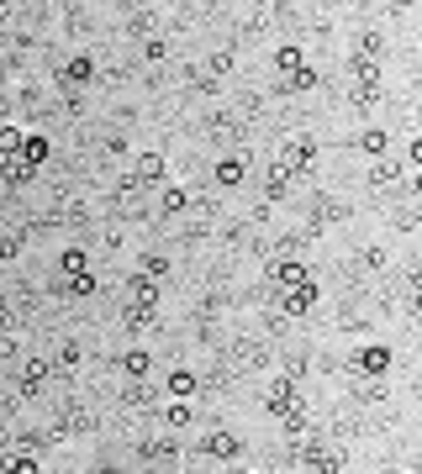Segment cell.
I'll use <instances>...</instances> for the list:
<instances>
[{
	"mask_svg": "<svg viewBox=\"0 0 422 474\" xmlns=\"http://www.w3.org/2000/svg\"><path fill=\"white\" fill-rule=\"evenodd\" d=\"M132 453H138V464L149 474H170L174 459H180V443H174L170 427H164V432H138V438H132Z\"/></svg>",
	"mask_w": 422,
	"mask_h": 474,
	"instance_id": "1",
	"label": "cell"
},
{
	"mask_svg": "<svg viewBox=\"0 0 422 474\" xmlns=\"http://www.w3.org/2000/svg\"><path fill=\"white\" fill-rule=\"evenodd\" d=\"M391 364H396V348H391V343H365V348H354L344 358V375L348 379H386Z\"/></svg>",
	"mask_w": 422,
	"mask_h": 474,
	"instance_id": "2",
	"label": "cell"
},
{
	"mask_svg": "<svg viewBox=\"0 0 422 474\" xmlns=\"http://www.w3.org/2000/svg\"><path fill=\"white\" fill-rule=\"evenodd\" d=\"M274 164L280 169H291V179H312L317 175V137H306V132H291L285 143H280V153H274Z\"/></svg>",
	"mask_w": 422,
	"mask_h": 474,
	"instance_id": "3",
	"label": "cell"
},
{
	"mask_svg": "<svg viewBox=\"0 0 422 474\" xmlns=\"http://www.w3.org/2000/svg\"><path fill=\"white\" fill-rule=\"evenodd\" d=\"M96 85V53H69L58 69H53V90L69 100V96H85Z\"/></svg>",
	"mask_w": 422,
	"mask_h": 474,
	"instance_id": "4",
	"label": "cell"
},
{
	"mask_svg": "<svg viewBox=\"0 0 422 474\" xmlns=\"http://www.w3.org/2000/svg\"><path fill=\"white\" fill-rule=\"evenodd\" d=\"M264 279H270V296H285V290H296V285H306V279H317L312 275V264L306 258H264Z\"/></svg>",
	"mask_w": 422,
	"mask_h": 474,
	"instance_id": "5",
	"label": "cell"
},
{
	"mask_svg": "<svg viewBox=\"0 0 422 474\" xmlns=\"http://www.w3.org/2000/svg\"><path fill=\"white\" fill-rule=\"evenodd\" d=\"M264 411H270L274 422H285V417H291V411H306V400H301V385L291 375H274L270 385H264Z\"/></svg>",
	"mask_w": 422,
	"mask_h": 474,
	"instance_id": "6",
	"label": "cell"
},
{
	"mask_svg": "<svg viewBox=\"0 0 422 474\" xmlns=\"http://www.w3.org/2000/svg\"><path fill=\"white\" fill-rule=\"evenodd\" d=\"M401 179H407L401 158H391V153H386V158H375V164H370L365 185H370V190H375L380 200H396V196H401Z\"/></svg>",
	"mask_w": 422,
	"mask_h": 474,
	"instance_id": "7",
	"label": "cell"
},
{
	"mask_svg": "<svg viewBox=\"0 0 422 474\" xmlns=\"http://www.w3.org/2000/svg\"><path fill=\"white\" fill-rule=\"evenodd\" d=\"M317 300H323V290H317V279H306V285H296V290H285V296H274V306L291 317V322H301V317H312L317 311Z\"/></svg>",
	"mask_w": 422,
	"mask_h": 474,
	"instance_id": "8",
	"label": "cell"
},
{
	"mask_svg": "<svg viewBox=\"0 0 422 474\" xmlns=\"http://www.w3.org/2000/svg\"><path fill=\"white\" fill-rule=\"evenodd\" d=\"M127 175H132L138 185H143V190H149V185H159V179H170V158H164L159 148H149V153H132Z\"/></svg>",
	"mask_w": 422,
	"mask_h": 474,
	"instance_id": "9",
	"label": "cell"
},
{
	"mask_svg": "<svg viewBox=\"0 0 422 474\" xmlns=\"http://www.w3.org/2000/svg\"><path fill=\"white\" fill-rule=\"evenodd\" d=\"M127 300H132V306H149V311H159V306H164V285H159V279H149V275H138V269H132V275H127Z\"/></svg>",
	"mask_w": 422,
	"mask_h": 474,
	"instance_id": "10",
	"label": "cell"
},
{
	"mask_svg": "<svg viewBox=\"0 0 422 474\" xmlns=\"http://www.w3.org/2000/svg\"><path fill=\"white\" fill-rule=\"evenodd\" d=\"M348 217H354V206H348V200H338V196H317L312 200V232H323V227H333V222H348Z\"/></svg>",
	"mask_w": 422,
	"mask_h": 474,
	"instance_id": "11",
	"label": "cell"
},
{
	"mask_svg": "<svg viewBox=\"0 0 422 474\" xmlns=\"http://www.w3.org/2000/svg\"><path fill=\"white\" fill-rule=\"evenodd\" d=\"M201 453H206V459H222V464H238V459H243V438H238V432H206V438H201Z\"/></svg>",
	"mask_w": 422,
	"mask_h": 474,
	"instance_id": "12",
	"label": "cell"
},
{
	"mask_svg": "<svg viewBox=\"0 0 422 474\" xmlns=\"http://www.w3.org/2000/svg\"><path fill=\"white\" fill-rule=\"evenodd\" d=\"M122 26H127V37H159V26H164V16L153 11V5H127V16H122Z\"/></svg>",
	"mask_w": 422,
	"mask_h": 474,
	"instance_id": "13",
	"label": "cell"
},
{
	"mask_svg": "<svg viewBox=\"0 0 422 474\" xmlns=\"http://www.w3.org/2000/svg\"><path fill=\"white\" fill-rule=\"evenodd\" d=\"M153 406H159L153 379H122V411H153Z\"/></svg>",
	"mask_w": 422,
	"mask_h": 474,
	"instance_id": "14",
	"label": "cell"
},
{
	"mask_svg": "<svg viewBox=\"0 0 422 474\" xmlns=\"http://www.w3.org/2000/svg\"><path fill=\"white\" fill-rule=\"evenodd\" d=\"M344 69H348V85H359V90H380V58L348 53V58H344Z\"/></svg>",
	"mask_w": 422,
	"mask_h": 474,
	"instance_id": "15",
	"label": "cell"
},
{
	"mask_svg": "<svg viewBox=\"0 0 422 474\" xmlns=\"http://www.w3.org/2000/svg\"><path fill=\"white\" fill-rule=\"evenodd\" d=\"M259 190H264V200H270V206H280V200H291V196H296V179H291V169L270 164V169H264V185H259Z\"/></svg>",
	"mask_w": 422,
	"mask_h": 474,
	"instance_id": "16",
	"label": "cell"
},
{
	"mask_svg": "<svg viewBox=\"0 0 422 474\" xmlns=\"http://www.w3.org/2000/svg\"><path fill=\"white\" fill-rule=\"evenodd\" d=\"M348 143H354V148L375 164V158H386V153H391V132H386V126H365V132H354Z\"/></svg>",
	"mask_w": 422,
	"mask_h": 474,
	"instance_id": "17",
	"label": "cell"
},
{
	"mask_svg": "<svg viewBox=\"0 0 422 474\" xmlns=\"http://www.w3.org/2000/svg\"><path fill=\"white\" fill-rule=\"evenodd\" d=\"M317 85H323V75H317V69H312V64H306V69H296V75H280V85H274V96H312V90H317Z\"/></svg>",
	"mask_w": 422,
	"mask_h": 474,
	"instance_id": "18",
	"label": "cell"
},
{
	"mask_svg": "<svg viewBox=\"0 0 422 474\" xmlns=\"http://www.w3.org/2000/svg\"><path fill=\"white\" fill-rule=\"evenodd\" d=\"M159 427H170V432H190V427H196L190 400H164V406H159Z\"/></svg>",
	"mask_w": 422,
	"mask_h": 474,
	"instance_id": "19",
	"label": "cell"
},
{
	"mask_svg": "<svg viewBox=\"0 0 422 474\" xmlns=\"http://www.w3.org/2000/svg\"><path fill=\"white\" fill-rule=\"evenodd\" d=\"M32 179H37V169L26 164L22 153H16V158H0V185H5V190H26Z\"/></svg>",
	"mask_w": 422,
	"mask_h": 474,
	"instance_id": "20",
	"label": "cell"
},
{
	"mask_svg": "<svg viewBox=\"0 0 422 474\" xmlns=\"http://www.w3.org/2000/svg\"><path fill=\"white\" fill-rule=\"evenodd\" d=\"M243 179H249V164H243V158H217V169H211V185H217V190H238Z\"/></svg>",
	"mask_w": 422,
	"mask_h": 474,
	"instance_id": "21",
	"label": "cell"
},
{
	"mask_svg": "<svg viewBox=\"0 0 422 474\" xmlns=\"http://www.w3.org/2000/svg\"><path fill=\"white\" fill-rule=\"evenodd\" d=\"M164 390H170V400H196L201 396V375L196 369H170Z\"/></svg>",
	"mask_w": 422,
	"mask_h": 474,
	"instance_id": "22",
	"label": "cell"
},
{
	"mask_svg": "<svg viewBox=\"0 0 422 474\" xmlns=\"http://www.w3.org/2000/svg\"><path fill=\"white\" fill-rule=\"evenodd\" d=\"M22 158H26V164H32V169H37V175H43V164H48V158H53V137H48V132H26V143H22Z\"/></svg>",
	"mask_w": 422,
	"mask_h": 474,
	"instance_id": "23",
	"label": "cell"
},
{
	"mask_svg": "<svg viewBox=\"0 0 422 474\" xmlns=\"http://www.w3.org/2000/svg\"><path fill=\"white\" fill-rule=\"evenodd\" d=\"M190 211V190L185 185H164V196H159V217L174 222V217H185Z\"/></svg>",
	"mask_w": 422,
	"mask_h": 474,
	"instance_id": "24",
	"label": "cell"
},
{
	"mask_svg": "<svg viewBox=\"0 0 422 474\" xmlns=\"http://www.w3.org/2000/svg\"><path fill=\"white\" fill-rule=\"evenodd\" d=\"M53 275H90V253H85V243H69V248L58 253Z\"/></svg>",
	"mask_w": 422,
	"mask_h": 474,
	"instance_id": "25",
	"label": "cell"
},
{
	"mask_svg": "<svg viewBox=\"0 0 422 474\" xmlns=\"http://www.w3.org/2000/svg\"><path fill=\"white\" fill-rule=\"evenodd\" d=\"M26 253V227H0V264H16Z\"/></svg>",
	"mask_w": 422,
	"mask_h": 474,
	"instance_id": "26",
	"label": "cell"
},
{
	"mask_svg": "<svg viewBox=\"0 0 422 474\" xmlns=\"http://www.w3.org/2000/svg\"><path fill=\"white\" fill-rule=\"evenodd\" d=\"M53 364H58V375H75L79 364H85V343H79V338H64L58 353H53Z\"/></svg>",
	"mask_w": 422,
	"mask_h": 474,
	"instance_id": "27",
	"label": "cell"
},
{
	"mask_svg": "<svg viewBox=\"0 0 422 474\" xmlns=\"http://www.w3.org/2000/svg\"><path fill=\"white\" fill-rule=\"evenodd\" d=\"M306 369H312V348H285V353H280V375H291L301 385Z\"/></svg>",
	"mask_w": 422,
	"mask_h": 474,
	"instance_id": "28",
	"label": "cell"
},
{
	"mask_svg": "<svg viewBox=\"0 0 422 474\" xmlns=\"http://www.w3.org/2000/svg\"><path fill=\"white\" fill-rule=\"evenodd\" d=\"M274 69H280V75L306 69V48H301V43H280V48H274Z\"/></svg>",
	"mask_w": 422,
	"mask_h": 474,
	"instance_id": "29",
	"label": "cell"
},
{
	"mask_svg": "<svg viewBox=\"0 0 422 474\" xmlns=\"http://www.w3.org/2000/svg\"><path fill=\"white\" fill-rule=\"evenodd\" d=\"M153 369V353L149 348H127L122 353V379H149Z\"/></svg>",
	"mask_w": 422,
	"mask_h": 474,
	"instance_id": "30",
	"label": "cell"
},
{
	"mask_svg": "<svg viewBox=\"0 0 422 474\" xmlns=\"http://www.w3.org/2000/svg\"><path fill=\"white\" fill-rule=\"evenodd\" d=\"M138 275H149V279H170V253H159V248H149V253H138Z\"/></svg>",
	"mask_w": 422,
	"mask_h": 474,
	"instance_id": "31",
	"label": "cell"
},
{
	"mask_svg": "<svg viewBox=\"0 0 422 474\" xmlns=\"http://www.w3.org/2000/svg\"><path fill=\"white\" fill-rule=\"evenodd\" d=\"M380 100H386V90H359V85H348V111H359V116H375Z\"/></svg>",
	"mask_w": 422,
	"mask_h": 474,
	"instance_id": "32",
	"label": "cell"
},
{
	"mask_svg": "<svg viewBox=\"0 0 422 474\" xmlns=\"http://www.w3.org/2000/svg\"><path fill=\"white\" fill-rule=\"evenodd\" d=\"M0 474H43L37 453H0Z\"/></svg>",
	"mask_w": 422,
	"mask_h": 474,
	"instance_id": "33",
	"label": "cell"
},
{
	"mask_svg": "<svg viewBox=\"0 0 422 474\" xmlns=\"http://www.w3.org/2000/svg\"><path fill=\"white\" fill-rule=\"evenodd\" d=\"M232 64H238V53H232V48H217V53L201 58V69H206L211 79H227V75H232Z\"/></svg>",
	"mask_w": 422,
	"mask_h": 474,
	"instance_id": "34",
	"label": "cell"
},
{
	"mask_svg": "<svg viewBox=\"0 0 422 474\" xmlns=\"http://www.w3.org/2000/svg\"><path fill=\"white\" fill-rule=\"evenodd\" d=\"M153 322H159V311H149V306H122V327H127V332H149Z\"/></svg>",
	"mask_w": 422,
	"mask_h": 474,
	"instance_id": "35",
	"label": "cell"
},
{
	"mask_svg": "<svg viewBox=\"0 0 422 474\" xmlns=\"http://www.w3.org/2000/svg\"><path fill=\"white\" fill-rule=\"evenodd\" d=\"M22 143H26V132L16 122H0V158H16L22 153Z\"/></svg>",
	"mask_w": 422,
	"mask_h": 474,
	"instance_id": "36",
	"label": "cell"
},
{
	"mask_svg": "<svg viewBox=\"0 0 422 474\" xmlns=\"http://www.w3.org/2000/svg\"><path fill=\"white\" fill-rule=\"evenodd\" d=\"M64 26H69V37H90V32H96V16H90L85 5H69V16H64Z\"/></svg>",
	"mask_w": 422,
	"mask_h": 474,
	"instance_id": "37",
	"label": "cell"
},
{
	"mask_svg": "<svg viewBox=\"0 0 422 474\" xmlns=\"http://www.w3.org/2000/svg\"><path fill=\"white\" fill-rule=\"evenodd\" d=\"M354 53H365V58H380V53H386V37H380V26H365V32L354 37Z\"/></svg>",
	"mask_w": 422,
	"mask_h": 474,
	"instance_id": "38",
	"label": "cell"
},
{
	"mask_svg": "<svg viewBox=\"0 0 422 474\" xmlns=\"http://www.w3.org/2000/svg\"><path fill=\"white\" fill-rule=\"evenodd\" d=\"M386 264H391V258H386V248H380V243H370V248H359V269H370V275H380Z\"/></svg>",
	"mask_w": 422,
	"mask_h": 474,
	"instance_id": "39",
	"label": "cell"
},
{
	"mask_svg": "<svg viewBox=\"0 0 422 474\" xmlns=\"http://www.w3.org/2000/svg\"><path fill=\"white\" fill-rule=\"evenodd\" d=\"M138 58H143V64H170V43H164V37H149Z\"/></svg>",
	"mask_w": 422,
	"mask_h": 474,
	"instance_id": "40",
	"label": "cell"
},
{
	"mask_svg": "<svg viewBox=\"0 0 422 474\" xmlns=\"http://www.w3.org/2000/svg\"><path fill=\"white\" fill-rule=\"evenodd\" d=\"M264 327H270L274 338H285V332H291V327H296V322H291V317H285L280 306H264Z\"/></svg>",
	"mask_w": 422,
	"mask_h": 474,
	"instance_id": "41",
	"label": "cell"
},
{
	"mask_svg": "<svg viewBox=\"0 0 422 474\" xmlns=\"http://www.w3.org/2000/svg\"><path fill=\"white\" fill-rule=\"evenodd\" d=\"M22 322L16 317V306H11V296H0V338H11V327Z\"/></svg>",
	"mask_w": 422,
	"mask_h": 474,
	"instance_id": "42",
	"label": "cell"
},
{
	"mask_svg": "<svg viewBox=\"0 0 422 474\" xmlns=\"http://www.w3.org/2000/svg\"><path fill=\"white\" fill-rule=\"evenodd\" d=\"M407 164H412V169H422V132L407 143Z\"/></svg>",
	"mask_w": 422,
	"mask_h": 474,
	"instance_id": "43",
	"label": "cell"
},
{
	"mask_svg": "<svg viewBox=\"0 0 422 474\" xmlns=\"http://www.w3.org/2000/svg\"><path fill=\"white\" fill-rule=\"evenodd\" d=\"M11 358H16V338H0V369H5Z\"/></svg>",
	"mask_w": 422,
	"mask_h": 474,
	"instance_id": "44",
	"label": "cell"
},
{
	"mask_svg": "<svg viewBox=\"0 0 422 474\" xmlns=\"http://www.w3.org/2000/svg\"><path fill=\"white\" fill-rule=\"evenodd\" d=\"M401 190H407L412 200H422V169H417V175H407V185H401Z\"/></svg>",
	"mask_w": 422,
	"mask_h": 474,
	"instance_id": "45",
	"label": "cell"
},
{
	"mask_svg": "<svg viewBox=\"0 0 422 474\" xmlns=\"http://www.w3.org/2000/svg\"><path fill=\"white\" fill-rule=\"evenodd\" d=\"M16 22V5H0V37H5V26Z\"/></svg>",
	"mask_w": 422,
	"mask_h": 474,
	"instance_id": "46",
	"label": "cell"
},
{
	"mask_svg": "<svg viewBox=\"0 0 422 474\" xmlns=\"http://www.w3.org/2000/svg\"><path fill=\"white\" fill-rule=\"evenodd\" d=\"M96 474H127V469L117 464V459H100V464H96Z\"/></svg>",
	"mask_w": 422,
	"mask_h": 474,
	"instance_id": "47",
	"label": "cell"
},
{
	"mask_svg": "<svg viewBox=\"0 0 422 474\" xmlns=\"http://www.w3.org/2000/svg\"><path fill=\"white\" fill-rule=\"evenodd\" d=\"M227 474H253V469H243V464H232V469H227Z\"/></svg>",
	"mask_w": 422,
	"mask_h": 474,
	"instance_id": "48",
	"label": "cell"
},
{
	"mask_svg": "<svg viewBox=\"0 0 422 474\" xmlns=\"http://www.w3.org/2000/svg\"><path fill=\"white\" fill-rule=\"evenodd\" d=\"M5 48H11V43H5V37H0V64H5Z\"/></svg>",
	"mask_w": 422,
	"mask_h": 474,
	"instance_id": "49",
	"label": "cell"
},
{
	"mask_svg": "<svg viewBox=\"0 0 422 474\" xmlns=\"http://www.w3.org/2000/svg\"><path fill=\"white\" fill-rule=\"evenodd\" d=\"M412 390H417V406H422V375H417V385H412Z\"/></svg>",
	"mask_w": 422,
	"mask_h": 474,
	"instance_id": "50",
	"label": "cell"
},
{
	"mask_svg": "<svg viewBox=\"0 0 422 474\" xmlns=\"http://www.w3.org/2000/svg\"><path fill=\"white\" fill-rule=\"evenodd\" d=\"M264 474H291V469H264Z\"/></svg>",
	"mask_w": 422,
	"mask_h": 474,
	"instance_id": "51",
	"label": "cell"
},
{
	"mask_svg": "<svg viewBox=\"0 0 422 474\" xmlns=\"http://www.w3.org/2000/svg\"><path fill=\"white\" fill-rule=\"evenodd\" d=\"M0 275H5V264H0Z\"/></svg>",
	"mask_w": 422,
	"mask_h": 474,
	"instance_id": "52",
	"label": "cell"
}]
</instances>
